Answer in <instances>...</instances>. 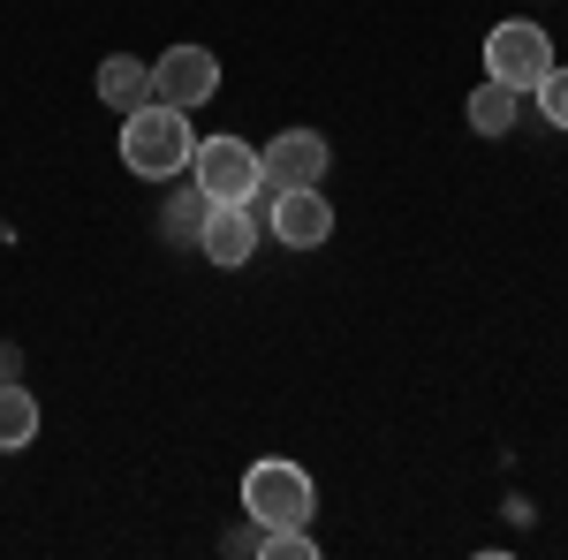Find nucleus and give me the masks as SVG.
<instances>
[{
	"label": "nucleus",
	"mask_w": 568,
	"mask_h": 560,
	"mask_svg": "<svg viewBox=\"0 0 568 560\" xmlns=\"http://www.w3.org/2000/svg\"><path fill=\"white\" fill-rule=\"evenodd\" d=\"M546 69H554V39H546V23H493L485 31V77L508 91H538L546 84Z\"/></svg>",
	"instance_id": "nucleus-4"
},
{
	"label": "nucleus",
	"mask_w": 568,
	"mask_h": 560,
	"mask_svg": "<svg viewBox=\"0 0 568 560\" xmlns=\"http://www.w3.org/2000/svg\"><path fill=\"white\" fill-rule=\"evenodd\" d=\"M251 553H258V560H311L318 546H311V522H304V530H258Z\"/></svg>",
	"instance_id": "nucleus-13"
},
{
	"label": "nucleus",
	"mask_w": 568,
	"mask_h": 560,
	"mask_svg": "<svg viewBox=\"0 0 568 560\" xmlns=\"http://www.w3.org/2000/svg\"><path fill=\"white\" fill-rule=\"evenodd\" d=\"M213 91H220V53L213 45H175V53L152 61V99H168L182 114H197Z\"/></svg>",
	"instance_id": "nucleus-6"
},
{
	"label": "nucleus",
	"mask_w": 568,
	"mask_h": 560,
	"mask_svg": "<svg viewBox=\"0 0 568 560\" xmlns=\"http://www.w3.org/2000/svg\"><path fill=\"white\" fill-rule=\"evenodd\" d=\"M516 114H524V91L493 84V77L470 91V130H478V136H508V130H516Z\"/></svg>",
	"instance_id": "nucleus-11"
},
{
	"label": "nucleus",
	"mask_w": 568,
	"mask_h": 560,
	"mask_svg": "<svg viewBox=\"0 0 568 560\" xmlns=\"http://www.w3.org/2000/svg\"><path fill=\"white\" fill-rule=\"evenodd\" d=\"M190 182L213 197V205H265V174H258V144H243V136H197V152H190Z\"/></svg>",
	"instance_id": "nucleus-3"
},
{
	"label": "nucleus",
	"mask_w": 568,
	"mask_h": 560,
	"mask_svg": "<svg viewBox=\"0 0 568 560\" xmlns=\"http://www.w3.org/2000/svg\"><path fill=\"white\" fill-rule=\"evenodd\" d=\"M326 160H334V144H326L318 130H281L273 144H258L265 197H273V190H318V182H326Z\"/></svg>",
	"instance_id": "nucleus-5"
},
{
	"label": "nucleus",
	"mask_w": 568,
	"mask_h": 560,
	"mask_svg": "<svg viewBox=\"0 0 568 560\" xmlns=\"http://www.w3.org/2000/svg\"><path fill=\"white\" fill-rule=\"evenodd\" d=\"M197 251H205V265H220V273H243V265L258 258V213H251V205H213L205 227H197Z\"/></svg>",
	"instance_id": "nucleus-7"
},
{
	"label": "nucleus",
	"mask_w": 568,
	"mask_h": 560,
	"mask_svg": "<svg viewBox=\"0 0 568 560\" xmlns=\"http://www.w3.org/2000/svg\"><path fill=\"white\" fill-rule=\"evenodd\" d=\"M538 114H546V130H568V69L561 61H554L546 84H538Z\"/></svg>",
	"instance_id": "nucleus-14"
},
{
	"label": "nucleus",
	"mask_w": 568,
	"mask_h": 560,
	"mask_svg": "<svg viewBox=\"0 0 568 560\" xmlns=\"http://www.w3.org/2000/svg\"><path fill=\"white\" fill-rule=\"evenodd\" d=\"M31 439H39V401H31V387L0 379V455H23Z\"/></svg>",
	"instance_id": "nucleus-10"
},
{
	"label": "nucleus",
	"mask_w": 568,
	"mask_h": 560,
	"mask_svg": "<svg viewBox=\"0 0 568 560\" xmlns=\"http://www.w3.org/2000/svg\"><path fill=\"white\" fill-rule=\"evenodd\" d=\"M205 213H213V197H205V190L190 182V190H182L175 205L160 213V235H168V243H197V227H205Z\"/></svg>",
	"instance_id": "nucleus-12"
},
{
	"label": "nucleus",
	"mask_w": 568,
	"mask_h": 560,
	"mask_svg": "<svg viewBox=\"0 0 568 560\" xmlns=\"http://www.w3.org/2000/svg\"><path fill=\"white\" fill-rule=\"evenodd\" d=\"M197 136H190V114L168 106V99H144L136 114H122V167L144 174V182H168V174L190 167Z\"/></svg>",
	"instance_id": "nucleus-1"
},
{
	"label": "nucleus",
	"mask_w": 568,
	"mask_h": 560,
	"mask_svg": "<svg viewBox=\"0 0 568 560\" xmlns=\"http://www.w3.org/2000/svg\"><path fill=\"white\" fill-rule=\"evenodd\" d=\"M311 508H318V485H311L304 462L265 455V462L243 470V516L258 522V530H304Z\"/></svg>",
	"instance_id": "nucleus-2"
},
{
	"label": "nucleus",
	"mask_w": 568,
	"mask_h": 560,
	"mask_svg": "<svg viewBox=\"0 0 568 560\" xmlns=\"http://www.w3.org/2000/svg\"><path fill=\"white\" fill-rule=\"evenodd\" d=\"M99 99H106L114 114H136V106L152 99V69L130 61V53H106V61H99Z\"/></svg>",
	"instance_id": "nucleus-9"
},
{
	"label": "nucleus",
	"mask_w": 568,
	"mask_h": 560,
	"mask_svg": "<svg viewBox=\"0 0 568 560\" xmlns=\"http://www.w3.org/2000/svg\"><path fill=\"white\" fill-rule=\"evenodd\" d=\"M265 220H273V235H281L288 251H318V243L334 235V205H326L318 190H273V197H265Z\"/></svg>",
	"instance_id": "nucleus-8"
},
{
	"label": "nucleus",
	"mask_w": 568,
	"mask_h": 560,
	"mask_svg": "<svg viewBox=\"0 0 568 560\" xmlns=\"http://www.w3.org/2000/svg\"><path fill=\"white\" fill-rule=\"evenodd\" d=\"M16 371H23V356H16V348L0 342V379H16Z\"/></svg>",
	"instance_id": "nucleus-15"
}]
</instances>
